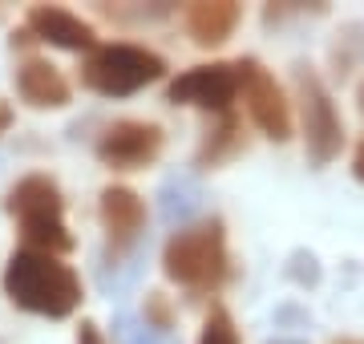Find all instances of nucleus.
<instances>
[{
  "label": "nucleus",
  "instance_id": "f257e3e1",
  "mask_svg": "<svg viewBox=\"0 0 364 344\" xmlns=\"http://www.w3.org/2000/svg\"><path fill=\"white\" fill-rule=\"evenodd\" d=\"M4 296L16 308H25L33 316H49V320H65L73 316L85 300L81 291V276L53 252H21L9 255L4 264Z\"/></svg>",
  "mask_w": 364,
  "mask_h": 344
},
{
  "label": "nucleus",
  "instance_id": "f03ea898",
  "mask_svg": "<svg viewBox=\"0 0 364 344\" xmlns=\"http://www.w3.org/2000/svg\"><path fill=\"white\" fill-rule=\"evenodd\" d=\"M162 272L166 279L195 291H215L231 276V255H227V227L223 219L178 227L162 247Z\"/></svg>",
  "mask_w": 364,
  "mask_h": 344
},
{
  "label": "nucleus",
  "instance_id": "7ed1b4c3",
  "mask_svg": "<svg viewBox=\"0 0 364 344\" xmlns=\"http://www.w3.org/2000/svg\"><path fill=\"white\" fill-rule=\"evenodd\" d=\"M9 211L21 223L25 247L33 252H73V235L65 227V199H61V186L49 174H25L21 183L9 190Z\"/></svg>",
  "mask_w": 364,
  "mask_h": 344
},
{
  "label": "nucleus",
  "instance_id": "20e7f679",
  "mask_svg": "<svg viewBox=\"0 0 364 344\" xmlns=\"http://www.w3.org/2000/svg\"><path fill=\"white\" fill-rule=\"evenodd\" d=\"M162 77H166V61L154 49L130 45V41L97 45L81 65V85L102 93V97H130V93L146 90Z\"/></svg>",
  "mask_w": 364,
  "mask_h": 344
},
{
  "label": "nucleus",
  "instance_id": "39448f33",
  "mask_svg": "<svg viewBox=\"0 0 364 344\" xmlns=\"http://www.w3.org/2000/svg\"><path fill=\"white\" fill-rule=\"evenodd\" d=\"M296 102H299V126H304V146H308V162L328 166L344 146V122L332 102L328 85L320 81L312 65H296Z\"/></svg>",
  "mask_w": 364,
  "mask_h": 344
},
{
  "label": "nucleus",
  "instance_id": "423d86ee",
  "mask_svg": "<svg viewBox=\"0 0 364 344\" xmlns=\"http://www.w3.org/2000/svg\"><path fill=\"white\" fill-rule=\"evenodd\" d=\"M235 69H239V93H243L247 118L272 142H287L291 138V102H287L284 85L275 81V73H267L255 57L235 61Z\"/></svg>",
  "mask_w": 364,
  "mask_h": 344
},
{
  "label": "nucleus",
  "instance_id": "0eeeda50",
  "mask_svg": "<svg viewBox=\"0 0 364 344\" xmlns=\"http://www.w3.org/2000/svg\"><path fill=\"white\" fill-rule=\"evenodd\" d=\"M166 146V134L154 122L142 118H122L114 126H105L102 138H97V158L109 166V171H142L162 154Z\"/></svg>",
  "mask_w": 364,
  "mask_h": 344
},
{
  "label": "nucleus",
  "instance_id": "6e6552de",
  "mask_svg": "<svg viewBox=\"0 0 364 344\" xmlns=\"http://www.w3.org/2000/svg\"><path fill=\"white\" fill-rule=\"evenodd\" d=\"M235 97H239V69L227 65V61L195 65V69H186V73H178V77L166 85V102L210 109V114H231Z\"/></svg>",
  "mask_w": 364,
  "mask_h": 344
},
{
  "label": "nucleus",
  "instance_id": "1a4fd4ad",
  "mask_svg": "<svg viewBox=\"0 0 364 344\" xmlns=\"http://www.w3.org/2000/svg\"><path fill=\"white\" fill-rule=\"evenodd\" d=\"M25 28L28 37L49 41L57 49H69V53H93L97 49V28L69 9H57V4H33L25 16Z\"/></svg>",
  "mask_w": 364,
  "mask_h": 344
},
{
  "label": "nucleus",
  "instance_id": "9d476101",
  "mask_svg": "<svg viewBox=\"0 0 364 344\" xmlns=\"http://www.w3.org/2000/svg\"><path fill=\"white\" fill-rule=\"evenodd\" d=\"M97 219H102L105 239L114 243V252H126L146 227V199L130 186H105L97 199Z\"/></svg>",
  "mask_w": 364,
  "mask_h": 344
},
{
  "label": "nucleus",
  "instance_id": "9b49d317",
  "mask_svg": "<svg viewBox=\"0 0 364 344\" xmlns=\"http://www.w3.org/2000/svg\"><path fill=\"white\" fill-rule=\"evenodd\" d=\"M16 93H21V102H28L33 109H61V106H69L73 85H69V77L53 65V61L28 57V61H21V69H16Z\"/></svg>",
  "mask_w": 364,
  "mask_h": 344
},
{
  "label": "nucleus",
  "instance_id": "f8f14e48",
  "mask_svg": "<svg viewBox=\"0 0 364 344\" xmlns=\"http://www.w3.org/2000/svg\"><path fill=\"white\" fill-rule=\"evenodd\" d=\"M239 21H243V9H239L235 0H198V4H191V9L182 13V25H186L191 41L203 45V49L223 45V41L239 28Z\"/></svg>",
  "mask_w": 364,
  "mask_h": 344
},
{
  "label": "nucleus",
  "instance_id": "ddd939ff",
  "mask_svg": "<svg viewBox=\"0 0 364 344\" xmlns=\"http://www.w3.org/2000/svg\"><path fill=\"white\" fill-rule=\"evenodd\" d=\"M243 150V126H239V118L235 114H219V122L207 130V138H203V146H198V166L207 171V166H223L227 158H235Z\"/></svg>",
  "mask_w": 364,
  "mask_h": 344
},
{
  "label": "nucleus",
  "instance_id": "4468645a",
  "mask_svg": "<svg viewBox=\"0 0 364 344\" xmlns=\"http://www.w3.org/2000/svg\"><path fill=\"white\" fill-rule=\"evenodd\" d=\"M198 207H203V190H198L191 178H174V183L162 186V219H166L170 227L186 223Z\"/></svg>",
  "mask_w": 364,
  "mask_h": 344
},
{
  "label": "nucleus",
  "instance_id": "2eb2a0df",
  "mask_svg": "<svg viewBox=\"0 0 364 344\" xmlns=\"http://www.w3.org/2000/svg\"><path fill=\"white\" fill-rule=\"evenodd\" d=\"M142 324H146V328H154L158 336H166V332L178 324V312H174V304H170V296H162V291H146Z\"/></svg>",
  "mask_w": 364,
  "mask_h": 344
},
{
  "label": "nucleus",
  "instance_id": "dca6fc26",
  "mask_svg": "<svg viewBox=\"0 0 364 344\" xmlns=\"http://www.w3.org/2000/svg\"><path fill=\"white\" fill-rule=\"evenodd\" d=\"M198 344H243L239 340V328H235V320L227 308H210L207 324H203V336Z\"/></svg>",
  "mask_w": 364,
  "mask_h": 344
},
{
  "label": "nucleus",
  "instance_id": "f3484780",
  "mask_svg": "<svg viewBox=\"0 0 364 344\" xmlns=\"http://www.w3.org/2000/svg\"><path fill=\"white\" fill-rule=\"evenodd\" d=\"M360 33H364L360 25H348V28H344V37L332 45V65H336L340 77H344V73L356 65V57L364 53V37H360Z\"/></svg>",
  "mask_w": 364,
  "mask_h": 344
},
{
  "label": "nucleus",
  "instance_id": "a211bd4d",
  "mask_svg": "<svg viewBox=\"0 0 364 344\" xmlns=\"http://www.w3.org/2000/svg\"><path fill=\"white\" fill-rule=\"evenodd\" d=\"M287 276L296 279V284H304V288H308V284H320V264H316V255L312 252H296Z\"/></svg>",
  "mask_w": 364,
  "mask_h": 344
},
{
  "label": "nucleus",
  "instance_id": "6ab92c4d",
  "mask_svg": "<svg viewBox=\"0 0 364 344\" xmlns=\"http://www.w3.org/2000/svg\"><path fill=\"white\" fill-rule=\"evenodd\" d=\"M138 324H134V320H117V336H122V340L126 344H158L154 336H150V332H146V336H138Z\"/></svg>",
  "mask_w": 364,
  "mask_h": 344
},
{
  "label": "nucleus",
  "instance_id": "aec40b11",
  "mask_svg": "<svg viewBox=\"0 0 364 344\" xmlns=\"http://www.w3.org/2000/svg\"><path fill=\"white\" fill-rule=\"evenodd\" d=\"M77 344H105L102 328L93 324V320H81V328H77Z\"/></svg>",
  "mask_w": 364,
  "mask_h": 344
},
{
  "label": "nucleus",
  "instance_id": "412c9836",
  "mask_svg": "<svg viewBox=\"0 0 364 344\" xmlns=\"http://www.w3.org/2000/svg\"><path fill=\"white\" fill-rule=\"evenodd\" d=\"M352 174L364 183V138H360V146H356V154H352Z\"/></svg>",
  "mask_w": 364,
  "mask_h": 344
},
{
  "label": "nucleus",
  "instance_id": "4be33fe9",
  "mask_svg": "<svg viewBox=\"0 0 364 344\" xmlns=\"http://www.w3.org/2000/svg\"><path fill=\"white\" fill-rule=\"evenodd\" d=\"M9 126H13V106H9V102H0V134L9 130Z\"/></svg>",
  "mask_w": 364,
  "mask_h": 344
},
{
  "label": "nucleus",
  "instance_id": "5701e85b",
  "mask_svg": "<svg viewBox=\"0 0 364 344\" xmlns=\"http://www.w3.org/2000/svg\"><path fill=\"white\" fill-rule=\"evenodd\" d=\"M356 102H360V114H364V81H360V93H356Z\"/></svg>",
  "mask_w": 364,
  "mask_h": 344
},
{
  "label": "nucleus",
  "instance_id": "b1692460",
  "mask_svg": "<svg viewBox=\"0 0 364 344\" xmlns=\"http://www.w3.org/2000/svg\"><path fill=\"white\" fill-rule=\"evenodd\" d=\"M332 344H364V340H352V336H344V340H332Z\"/></svg>",
  "mask_w": 364,
  "mask_h": 344
},
{
  "label": "nucleus",
  "instance_id": "393cba45",
  "mask_svg": "<svg viewBox=\"0 0 364 344\" xmlns=\"http://www.w3.org/2000/svg\"><path fill=\"white\" fill-rule=\"evenodd\" d=\"M272 344H304V340H272Z\"/></svg>",
  "mask_w": 364,
  "mask_h": 344
}]
</instances>
